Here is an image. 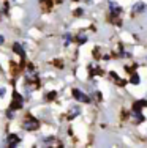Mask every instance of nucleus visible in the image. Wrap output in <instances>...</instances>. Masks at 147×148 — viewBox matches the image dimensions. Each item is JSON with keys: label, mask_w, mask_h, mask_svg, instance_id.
I'll use <instances>...</instances> for the list:
<instances>
[{"label": "nucleus", "mask_w": 147, "mask_h": 148, "mask_svg": "<svg viewBox=\"0 0 147 148\" xmlns=\"http://www.w3.org/2000/svg\"><path fill=\"white\" fill-rule=\"evenodd\" d=\"M73 96H75L78 101H81V103H90V98L87 96L86 93H82L81 90H78V88L73 90Z\"/></svg>", "instance_id": "nucleus-1"}, {"label": "nucleus", "mask_w": 147, "mask_h": 148, "mask_svg": "<svg viewBox=\"0 0 147 148\" xmlns=\"http://www.w3.org/2000/svg\"><path fill=\"white\" fill-rule=\"evenodd\" d=\"M24 129H27V131H35V129H38V121L33 118H29L24 121Z\"/></svg>", "instance_id": "nucleus-2"}, {"label": "nucleus", "mask_w": 147, "mask_h": 148, "mask_svg": "<svg viewBox=\"0 0 147 148\" xmlns=\"http://www.w3.org/2000/svg\"><path fill=\"white\" fill-rule=\"evenodd\" d=\"M109 10H111V14L112 16H117L122 13V6L117 5L115 2H109Z\"/></svg>", "instance_id": "nucleus-3"}, {"label": "nucleus", "mask_w": 147, "mask_h": 148, "mask_svg": "<svg viewBox=\"0 0 147 148\" xmlns=\"http://www.w3.org/2000/svg\"><path fill=\"white\" fill-rule=\"evenodd\" d=\"M144 10H146V5L142 2H138V3L133 5V11L135 13H141V11H144Z\"/></svg>", "instance_id": "nucleus-4"}, {"label": "nucleus", "mask_w": 147, "mask_h": 148, "mask_svg": "<svg viewBox=\"0 0 147 148\" xmlns=\"http://www.w3.org/2000/svg\"><path fill=\"white\" fill-rule=\"evenodd\" d=\"M131 115H133V118H135L136 123H141L142 120H144V117L141 115V110H135V109H133V114Z\"/></svg>", "instance_id": "nucleus-5"}, {"label": "nucleus", "mask_w": 147, "mask_h": 148, "mask_svg": "<svg viewBox=\"0 0 147 148\" xmlns=\"http://www.w3.org/2000/svg\"><path fill=\"white\" fill-rule=\"evenodd\" d=\"M13 47H14V52H16V54H19L21 57H26V52L22 51V46H21L19 43H14V46H13Z\"/></svg>", "instance_id": "nucleus-6"}, {"label": "nucleus", "mask_w": 147, "mask_h": 148, "mask_svg": "<svg viewBox=\"0 0 147 148\" xmlns=\"http://www.w3.org/2000/svg\"><path fill=\"white\" fill-rule=\"evenodd\" d=\"M8 142H10V145H17V143H19V137L11 134V136L8 137Z\"/></svg>", "instance_id": "nucleus-7"}, {"label": "nucleus", "mask_w": 147, "mask_h": 148, "mask_svg": "<svg viewBox=\"0 0 147 148\" xmlns=\"http://www.w3.org/2000/svg\"><path fill=\"white\" fill-rule=\"evenodd\" d=\"M142 106H146V99H142V101H138V103H135V106H133V109L135 110H141V107Z\"/></svg>", "instance_id": "nucleus-8"}, {"label": "nucleus", "mask_w": 147, "mask_h": 148, "mask_svg": "<svg viewBox=\"0 0 147 148\" xmlns=\"http://www.w3.org/2000/svg\"><path fill=\"white\" fill-rule=\"evenodd\" d=\"M79 112H81V110H79V107H71V114H70L68 117L70 118H75L76 115H79Z\"/></svg>", "instance_id": "nucleus-9"}, {"label": "nucleus", "mask_w": 147, "mask_h": 148, "mask_svg": "<svg viewBox=\"0 0 147 148\" xmlns=\"http://www.w3.org/2000/svg\"><path fill=\"white\" fill-rule=\"evenodd\" d=\"M70 43H71V35L66 33V35H65V38H63V44H65V46H68Z\"/></svg>", "instance_id": "nucleus-10"}, {"label": "nucleus", "mask_w": 147, "mask_h": 148, "mask_svg": "<svg viewBox=\"0 0 147 148\" xmlns=\"http://www.w3.org/2000/svg\"><path fill=\"white\" fill-rule=\"evenodd\" d=\"M131 82L133 84H139V76H138V74H133V76H131Z\"/></svg>", "instance_id": "nucleus-11"}, {"label": "nucleus", "mask_w": 147, "mask_h": 148, "mask_svg": "<svg viewBox=\"0 0 147 148\" xmlns=\"http://www.w3.org/2000/svg\"><path fill=\"white\" fill-rule=\"evenodd\" d=\"M78 41H79V43H86V41H87V36H86V35H79V36H78Z\"/></svg>", "instance_id": "nucleus-12"}, {"label": "nucleus", "mask_w": 147, "mask_h": 148, "mask_svg": "<svg viewBox=\"0 0 147 148\" xmlns=\"http://www.w3.org/2000/svg\"><path fill=\"white\" fill-rule=\"evenodd\" d=\"M5 95V88H0V96H3Z\"/></svg>", "instance_id": "nucleus-13"}, {"label": "nucleus", "mask_w": 147, "mask_h": 148, "mask_svg": "<svg viewBox=\"0 0 147 148\" xmlns=\"http://www.w3.org/2000/svg\"><path fill=\"white\" fill-rule=\"evenodd\" d=\"M2 43H3V36L0 35V44H2Z\"/></svg>", "instance_id": "nucleus-14"}]
</instances>
